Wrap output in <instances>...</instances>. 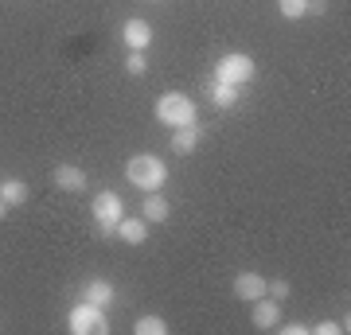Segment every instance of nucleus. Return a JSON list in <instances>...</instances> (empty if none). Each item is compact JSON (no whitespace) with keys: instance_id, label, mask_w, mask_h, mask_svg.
I'll list each match as a JSON object with an SVG mask.
<instances>
[{"instance_id":"obj_1","label":"nucleus","mask_w":351,"mask_h":335,"mask_svg":"<svg viewBox=\"0 0 351 335\" xmlns=\"http://www.w3.org/2000/svg\"><path fill=\"white\" fill-rule=\"evenodd\" d=\"M125 179L133 187H141V191H160L168 184V164L160 156H152V152H137L125 164Z\"/></svg>"},{"instance_id":"obj_2","label":"nucleus","mask_w":351,"mask_h":335,"mask_svg":"<svg viewBox=\"0 0 351 335\" xmlns=\"http://www.w3.org/2000/svg\"><path fill=\"white\" fill-rule=\"evenodd\" d=\"M195 101L188 98V94H176V90H168V94H160L156 98V121L168 125V129H180V125H195Z\"/></svg>"},{"instance_id":"obj_3","label":"nucleus","mask_w":351,"mask_h":335,"mask_svg":"<svg viewBox=\"0 0 351 335\" xmlns=\"http://www.w3.org/2000/svg\"><path fill=\"white\" fill-rule=\"evenodd\" d=\"M90 219L98 223L101 234H113V230H117V223L125 219V199L117 195V191H98V195H94V203H90Z\"/></svg>"},{"instance_id":"obj_4","label":"nucleus","mask_w":351,"mask_h":335,"mask_svg":"<svg viewBox=\"0 0 351 335\" xmlns=\"http://www.w3.org/2000/svg\"><path fill=\"white\" fill-rule=\"evenodd\" d=\"M66 327H71V335H106V332H110V320H106V308L90 304V300H82V304H75V308H71Z\"/></svg>"},{"instance_id":"obj_5","label":"nucleus","mask_w":351,"mask_h":335,"mask_svg":"<svg viewBox=\"0 0 351 335\" xmlns=\"http://www.w3.org/2000/svg\"><path fill=\"white\" fill-rule=\"evenodd\" d=\"M254 71H258V66H254L250 55L230 51V55H223V59H219V66H215V78H219V82H230V86H246V82L254 78Z\"/></svg>"},{"instance_id":"obj_6","label":"nucleus","mask_w":351,"mask_h":335,"mask_svg":"<svg viewBox=\"0 0 351 335\" xmlns=\"http://www.w3.org/2000/svg\"><path fill=\"white\" fill-rule=\"evenodd\" d=\"M121 39H125L129 51H149L152 39H156V32H152L149 20H141V16H129L125 24H121Z\"/></svg>"},{"instance_id":"obj_7","label":"nucleus","mask_w":351,"mask_h":335,"mask_svg":"<svg viewBox=\"0 0 351 335\" xmlns=\"http://www.w3.org/2000/svg\"><path fill=\"white\" fill-rule=\"evenodd\" d=\"M250 316H254V327H258V332H274V327H281V300L258 297Z\"/></svg>"},{"instance_id":"obj_8","label":"nucleus","mask_w":351,"mask_h":335,"mask_svg":"<svg viewBox=\"0 0 351 335\" xmlns=\"http://www.w3.org/2000/svg\"><path fill=\"white\" fill-rule=\"evenodd\" d=\"M82 300L98 304V308H110L113 300H117V288H113L110 281H101V277H90L86 285H82Z\"/></svg>"},{"instance_id":"obj_9","label":"nucleus","mask_w":351,"mask_h":335,"mask_svg":"<svg viewBox=\"0 0 351 335\" xmlns=\"http://www.w3.org/2000/svg\"><path fill=\"white\" fill-rule=\"evenodd\" d=\"M234 297L239 300H246V304H254L258 297H265V277H258V273H239L234 277Z\"/></svg>"},{"instance_id":"obj_10","label":"nucleus","mask_w":351,"mask_h":335,"mask_svg":"<svg viewBox=\"0 0 351 335\" xmlns=\"http://www.w3.org/2000/svg\"><path fill=\"white\" fill-rule=\"evenodd\" d=\"M51 184L63 187V191H82V187H86V172L75 168V164H59V168L51 172Z\"/></svg>"},{"instance_id":"obj_11","label":"nucleus","mask_w":351,"mask_h":335,"mask_svg":"<svg viewBox=\"0 0 351 335\" xmlns=\"http://www.w3.org/2000/svg\"><path fill=\"white\" fill-rule=\"evenodd\" d=\"M195 149H199V125H180V129H172V152L191 156Z\"/></svg>"},{"instance_id":"obj_12","label":"nucleus","mask_w":351,"mask_h":335,"mask_svg":"<svg viewBox=\"0 0 351 335\" xmlns=\"http://www.w3.org/2000/svg\"><path fill=\"white\" fill-rule=\"evenodd\" d=\"M141 214H145V223H164L172 207H168V199L160 191H145V203H141Z\"/></svg>"},{"instance_id":"obj_13","label":"nucleus","mask_w":351,"mask_h":335,"mask_svg":"<svg viewBox=\"0 0 351 335\" xmlns=\"http://www.w3.org/2000/svg\"><path fill=\"white\" fill-rule=\"evenodd\" d=\"M113 234L121 238V242H129V246H141V242L149 238V223H145V219H121Z\"/></svg>"},{"instance_id":"obj_14","label":"nucleus","mask_w":351,"mask_h":335,"mask_svg":"<svg viewBox=\"0 0 351 335\" xmlns=\"http://www.w3.org/2000/svg\"><path fill=\"white\" fill-rule=\"evenodd\" d=\"M27 195H32V187H27L24 179H0V199H4L8 207H20V203H27Z\"/></svg>"},{"instance_id":"obj_15","label":"nucleus","mask_w":351,"mask_h":335,"mask_svg":"<svg viewBox=\"0 0 351 335\" xmlns=\"http://www.w3.org/2000/svg\"><path fill=\"white\" fill-rule=\"evenodd\" d=\"M211 101L219 106V110H230V106H239V86H230V82H219V78H215Z\"/></svg>"},{"instance_id":"obj_16","label":"nucleus","mask_w":351,"mask_h":335,"mask_svg":"<svg viewBox=\"0 0 351 335\" xmlns=\"http://www.w3.org/2000/svg\"><path fill=\"white\" fill-rule=\"evenodd\" d=\"M133 332L137 335H168V323H164V316H141Z\"/></svg>"},{"instance_id":"obj_17","label":"nucleus","mask_w":351,"mask_h":335,"mask_svg":"<svg viewBox=\"0 0 351 335\" xmlns=\"http://www.w3.org/2000/svg\"><path fill=\"white\" fill-rule=\"evenodd\" d=\"M277 8L285 20H304L308 16V0H277Z\"/></svg>"},{"instance_id":"obj_18","label":"nucleus","mask_w":351,"mask_h":335,"mask_svg":"<svg viewBox=\"0 0 351 335\" xmlns=\"http://www.w3.org/2000/svg\"><path fill=\"white\" fill-rule=\"evenodd\" d=\"M125 71H129V75H145V71H149V59H145V51H129Z\"/></svg>"},{"instance_id":"obj_19","label":"nucleus","mask_w":351,"mask_h":335,"mask_svg":"<svg viewBox=\"0 0 351 335\" xmlns=\"http://www.w3.org/2000/svg\"><path fill=\"white\" fill-rule=\"evenodd\" d=\"M289 293H293V285H289V281H281V277H277V281H265V297H274V300H285Z\"/></svg>"},{"instance_id":"obj_20","label":"nucleus","mask_w":351,"mask_h":335,"mask_svg":"<svg viewBox=\"0 0 351 335\" xmlns=\"http://www.w3.org/2000/svg\"><path fill=\"white\" fill-rule=\"evenodd\" d=\"M313 332H316V335H339V332H348V323H336V320H324V323H316Z\"/></svg>"},{"instance_id":"obj_21","label":"nucleus","mask_w":351,"mask_h":335,"mask_svg":"<svg viewBox=\"0 0 351 335\" xmlns=\"http://www.w3.org/2000/svg\"><path fill=\"white\" fill-rule=\"evenodd\" d=\"M281 332H285V335H308V323H285Z\"/></svg>"},{"instance_id":"obj_22","label":"nucleus","mask_w":351,"mask_h":335,"mask_svg":"<svg viewBox=\"0 0 351 335\" xmlns=\"http://www.w3.org/2000/svg\"><path fill=\"white\" fill-rule=\"evenodd\" d=\"M4 214H8V203H4V199H0V219H4Z\"/></svg>"},{"instance_id":"obj_23","label":"nucleus","mask_w":351,"mask_h":335,"mask_svg":"<svg viewBox=\"0 0 351 335\" xmlns=\"http://www.w3.org/2000/svg\"><path fill=\"white\" fill-rule=\"evenodd\" d=\"M152 4H156V0H152Z\"/></svg>"}]
</instances>
